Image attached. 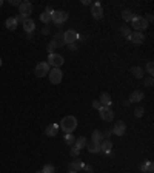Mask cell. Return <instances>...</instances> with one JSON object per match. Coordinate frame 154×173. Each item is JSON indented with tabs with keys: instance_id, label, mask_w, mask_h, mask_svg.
<instances>
[{
	"instance_id": "1",
	"label": "cell",
	"mask_w": 154,
	"mask_h": 173,
	"mask_svg": "<svg viewBox=\"0 0 154 173\" xmlns=\"http://www.w3.org/2000/svg\"><path fill=\"white\" fill-rule=\"evenodd\" d=\"M60 128H62L65 133H73L77 128V119L74 116H65V117L60 121Z\"/></svg>"
},
{
	"instance_id": "2",
	"label": "cell",
	"mask_w": 154,
	"mask_h": 173,
	"mask_svg": "<svg viewBox=\"0 0 154 173\" xmlns=\"http://www.w3.org/2000/svg\"><path fill=\"white\" fill-rule=\"evenodd\" d=\"M66 20H68V13H66V11H53V14H51V22H53L54 25H57L59 28H60L62 23L66 22Z\"/></svg>"
},
{
	"instance_id": "3",
	"label": "cell",
	"mask_w": 154,
	"mask_h": 173,
	"mask_svg": "<svg viewBox=\"0 0 154 173\" xmlns=\"http://www.w3.org/2000/svg\"><path fill=\"white\" fill-rule=\"evenodd\" d=\"M131 25L136 31H142V30H146L148 28V20L145 17H140V16H134V19L131 20Z\"/></svg>"
},
{
	"instance_id": "4",
	"label": "cell",
	"mask_w": 154,
	"mask_h": 173,
	"mask_svg": "<svg viewBox=\"0 0 154 173\" xmlns=\"http://www.w3.org/2000/svg\"><path fill=\"white\" fill-rule=\"evenodd\" d=\"M63 62H65V59L62 57L60 54H56V53L49 54V57H48V65L53 67V68H60L63 65Z\"/></svg>"
},
{
	"instance_id": "5",
	"label": "cell",
	"mask_w": 154,
	"mask_h": 173,
	"mask_svg": "<svg viewBox=\"0 0 154 173\" xmlns=\"http://www.w3.org/2000/svg\"><path fill=\"white\" fill-rule=\"evenodd\" d=\"M48 76H49L51 84L57 85V84H60V82H62V79H63V73H62V70H60V68H53V70H49Z\"/></svg>"
},
{
	"instance_id": "6",
	"label": "cell",
	"mask_w": 154,
	"mask_h": 173,
	"mask_svg": "<svg viewBox=\"0 0 154 173\" xmlns=\"http://www.w3.org/2000/svg\"><path fill=\"white\" fill-rule=\"evenodd\" d=\"M79 33L74 31V30H68V31H65L63 33V40H65V43H76L77 40H79Z\"/></svg>"
},
{
	"instance_id": "7",
	"label": "cell",
	"mask_w": 154,
	"mask_h": 173,
	"mask_svg": "<svg viewBox=\"0 0 154 173\" xmlns=\"http://www.w3.org/2000/svg\"><path fill=\"white\" fill-rule=\"evenodd\" d=\"M99 113H100V117H102L105 122H111V121L114 119V111L111 110V107H102V108L99 110Z\"/></svg>"
},
{
	"instance_id": "8",
	"label": "cell",
	"mask_w": 154,
	"mask_h": 173,
	"mask_svg": "<svg viewBox=\"0 0 154 173\" xmlns=\"http://www.w3.org/2000/svg\"><path fill=\"white\" fill-rule=\"evenodd\" d=\"M36 76L37 77H43L46 76L48 73H49V65H48V62H40L36 65Z\"/></svg>"
},
{
	"instance_id": "9",
	"label": "cell",
	"mask_w": 154,
	"mask_h": 173,
	"mask_svg": "<svg viewBox=\"0 0 154 173\" xmlns=\"http://www.w3.org/2000/svg\"><path fill=\"white\" fill-rule=\"evenodd\" d=\"M33 13V5L31 2H22L19 5V14H23V16H29Z\"/></svg>"
},
{
	"instance_id": "10",
	"label": "cell",
	"mask_w": 154,
	"mask_h": 173,
	"mask_svg": "<svg viewBox=\"0 0 154 173\" xmlns=\"http://www.w3.org/2000/svg\"><path fill=\"white\" fill-rule=\"evenodd\" d=\"M111 130H113V133H114L116 136H123L125 132H126V124H125L123 121H119L117 124H114V127H113Z\"/></svg>"
},
{
	"instance_id": "11",
	"label": "cell",
	"mask_w": 154,
	"mask_h": 173,
	"mask_svg": "<svg viewBox=\"0 0 154 173\" xmlns=\"http://www.w3.org/2000/svg\"><path fill=\"white\" fill-rule=\"evenodd\" d=\"M91 14H93L94 19H102V16H103V8H102V5H100L99 2L91 5Z\"/></svg>"
},
{
	"instance_id": "12",
	"label": "cell",
	"mask_w": 154,
	"mask_h": 173,
	"mask_svg": "<svg viewBox=\"0 0 154 173\" xmlns=\"http://www.w3.org/2000/svg\"><path fill=\"white\" fill-rule=\"evenodd\" d=\"M53 11H54V9H53L51 6H46V8H45V11L40 14V20H42L45 25H48V23L51 22V14H53Z\"/></svg>"
},
{
	"instance_id": "13",
	"label": "cell",
	"mask_w": 154,
	"mask_h": 173,
	"mask_svg": "<svg viewBox=\"0 0 154 173\" xmlns=\"http://www.w3.org/2000/svg\"><path fill=\"white\" fill-rule=\"evenodd\" d=\"M22 26H23V30H25L26 34H29V33H33V31L36 30V23H34V20L29 19V17L22 23Z\"/></svg>"
},
{
	"instance_id": "14",
	"label": "cell",
	"mask_w": 154,
	"mask_h": 173,
	"mask_svg": "<svg viewBox=\"0 0 154 173\" xmlns=\"http://www.w3.org/2000/svg\"><path fill=\"white\" fill-rule=\"evenodd\" d=\"M130 40L136 43V45H142L143 42H145V36L142 34V33H139V31H136V33H131V36H130Z\"/></svg>"
},
{
	"instance_id": "15",
	"label": "cell",
	"mask_w": 154,
	"mask_h": 173,
	"mask_svg": "<svg viewBox=\"0 0 154 173\" xmlns=\"http://www.w3.org/2000/svg\"><path fill=\"white\" fill-rule=\"evenodd\" d=\"M99 102L102 107H111V96L108 93H102L99 97Z\"/></svg>"
},
{
	"instance_id": "16",
	"label": "cell",
	"mask_w": 154,
	"mask_h": 173,
	"mask_svg": "<svg viewBox=\"0 0 154 173\" xmlns=\"http://www.w3.org/2000/svg\"><path fill=\"white\" fill-rule=\"evenodd\" d=\"M111 149H113V142H111L110 139H103V141L100 142V152H103V153H110Z\"/></svg>"
},
{
	"instance_id": "17",
	"label": "cell",
	"mask_w": 154,
	"mask_h": 173,
	"mask_svg": "<svg viewBox=\"0 0 154 173\" xmlns=\"http://www.w3.org/2000/svg\"><path fill=\"white\" fill-rule=\"evenodd\" d=\"M45 133H46V136H57L59 133V125L57 124H49L48 127H46V130H45Z\"/></svg>"
},
{
	"instance_id": "18",
	"label": "cell",
	"mask_w": 154,
	"mask_h": 173,
	"mask_svg": "<svg viewBox=\"0 0 154 173\" xmlns=\"http://www.w3.org/2000/svg\"><path fill=\"white\" fill-rule=\"evenodd\" d=\"M86 144H88L86 138H85V136H80L79 139H76V142H74V147H77L79 150H82V149H85V147H86Z\"/></svg>"
},
{
	"instance_id": "19",
	"label": "cell",
	"mask_w": 154,
	"mask_h": 173,
	"mask_svg": "<svg viewBox=\"0 0 154 173\" xmlns=\"http://www.w3.org/2000/svg\"><path fill=\"white\" fill-rule=\"evenodd\" d=\"M142 99H143V93H142L140 90L133 91V93H131V96H130V100H131V102H140Z\"/></svg>"
},
{
	"instance_id": "20",
	"label": "cell",
	"mask_w": 154,
	"mask_h": 173,
	"mask_svg": "<svg viewBox=\"0 0 154 173\" xmlns=\"http://www.w3.org/2000/svg\"><path fill=\"white\" fill-rule=\"evenodd\" d=\"M17 22H16V19L14 17H8V19L5 20V26L8 28V30H16L17 28Z\"/></svg>"
},
{
	"instance_id": "21",
	"label": "cell",
	"mask_w": 154,
	"mask_h": 173,
	"mask_svg": "<svg viewBox=\"0 0 154 173\" xmlns=\"http://www.w3.org/2000/svg\"><path fill=\"white\" fill-rule=\"evenodd\" d=\"M69 167H71V170H73V172H79V170H82V169L85 167V164H83L80 159H76L74 162H71V165H69Z\"/></svg>"
},
{
	"instance_id": "22",
	"label": "cell",
	"mask_w": 154,
	"mask_h": 173,
	"mask_svg": "<svg viewBox=\"0 0 154 173\" xmlns=\"http://www.w3.org/2000/svg\"><path fill=\"white\" fill-rule=\"evenodd\" d=\"M131 74L136 77V79H142L143 77V70L140 67H133L131 68Z\"/></svg>"
},
{
	"instance_id": "23",
	"label": "cell",
	"mask_w": 154,
	"mask_h": 173,
	"mask_svg": "<svg viewBox=\"0 0 154 173\" xmlns=\"http://www.w3.org/2000/svg\"><path fill=\"white\" fill-rule=\"evenodd\" d=\"M51 42H53V43L56 45V48H57V46H63V45H65V40H63V34H57V36L53 39Z\"/></svg>"
},
{
	"instance_id": "24",
	"label": "cell",
	"mask_w": 154,
	"mask_h": 173,
	"mask_svg": "<svg viewBox=\"0 0 154 173\" xmlns=\"http://www.w3.org/2000/svg\"><path fill=\"white\" fill-rule=\"evenodd\" d=\"M142 172H145V173H153V172H154L153 162H151V161H146V162L142 165Z\"/></svg>"
},
{
	"instance_id": "25",
	"label": "cell",
	"mask_w": 154,
	"mask_h": 173,
	"mask_svg": "<svg viewBox=\"0 0 154 173\" xmlns=\"http://www.w3.org/2000/svg\"><path fill=\"white\" fill-rule=\"evenodd\" d=\"M122 19L125 20V22H131V20L134 19V14H133V11H130V9H125V11L122 13Z\"/></svg>"
},
{
	"instance_id": "26",
	"label": "cell",
	"mask_w": 154,
	"mask_h": 173,
	"mask_svg": "<svg viewBox=\"0 0 154 173\" xmlns=\"http://www.w3.org/2000/svg\"><path fill=\"white\" fill-rule=\"evenodd\" d=\"M102 141H103L102 132H99V130H94V132H93V142H96V144H100Z\"/></svg>"
},
{
	"instance_id": "27",
	"label": "cell",
	"mask_w": 154,
	"mask_h": 173,
	"mask_svg": "<svg viewBox=\"0 0 154 173\" xmlns=\"http://www.w3.org/2000/svg\"><path fill=\"white\" fill-rule=\"evenodd\" d=\"M86 147H88V150H90L91 153H99V152H100V144H96V142L86 144Z\"/></svg>"
},
{
	"instance_id": "28",
	"label": "cell",
	"mask_w": 154,
	"mask_h": 173,
	"mask_svg": "<svg viewBox=\"0 0 154 173\" xmlns=\"http://www.w3.org/2000/svg\"><path fill=\"white\" fill-rule=\"evenodd\" d=\"M65 142H66L68 145H74V142H76V138L73 136V133H66V135H65Z\"/></svg>"
},
{
	"instance_id": "29",
	"label": "cell",
	"mask_w": 154,
	"mask_h": 173,
	"mask_svg": "<svg viewBox=\"0 0 154 173\" xmlns=\"http://www.w3.org/2000/svg\"><path fill=\"white\" fill-rule=\"evenodd\" d=\"M43 173H56V167L53 165V164H46L45 167H43Z\"/></svg>"
},
{
	"instance_id": "30",
	"label": "cell",
	"mask_w": 154,
	"mask_h": 173,
	"mask_svg": "<svg viewBox=\"0 0 154 173\" xmlns=\"http://www.w3.org/2000/svg\"><path fill=\"white\" fill-rule=\"evenodd\" d=\"M146 73H148L150 76H153L154 74V63L153 62H148V63H146Z\"/></svg>"
},
{
	"instance_id": "31",
	"label": "cell",
	"mask_w": 154,
	"mask_h": 173,
	"mask_svg": "<svg viewBox=\"0 0 154 173\" xmlns=\"http://www.w3.org/2000/svg\"><path fill=\"white\" fill-rule=\"evenodd\" d=\"M120 31H122V34H123L125 37H126V39H128V40H130V36H131V31H130V28H128V26H123V28H122Z\"/></svg>"
},
{
	"instance_id": "32",
	"label": "cell",
	"mask_w": 154,
	"mask_h": 173,
	"mask_svg": "<svg viewBox=\"0 0 154 173\" xmlns=\"http://www.w3.org/2000/svg\"><path fill=\"white\" fill-rule=\"evenodd\" d=\"M143 111H145L143 107H137V108L134 110V116L136 117H142V116H143Z\"/></svg>"
},
{
	"instance_id": "33",
	"label": "cell",
	"mask_w": 154,
	"mask_h": 173,
	"mask_svg": "<svg viewBox=\"0 0 154 173\" xmlns=\"http://www.w3.org/2000/svg\"><path fill=\"white\" fill-rule=\"evenodd\" d=\"M14 19H16V22H17V23H19V22H22V23H23V22L28 19V17H26V16H23V14H17Z\"/></svg>"
},
{
	"instance_id": "34",
	"label": "cell",
	"mask_w": 154,
	"mask_h": 173,
	"mask_svg": "<svg viewBox=\"0 0 154 173\" xmlns=\"http://www.w3.org/2000/svg\"><path fill=\"white\" fill-rule=\"evenodd\" d=\"M69 152H71V156H79V153H80V150H79L77 147H74V145L71 147V150H69Z\"/></svg>"
},
{
	"instance_id": "35",
	"label": "cell",
	"mask_w": 154,
	"mask_h": 173,
	"mask_svg": "<svg viewBox=\"0 0 154 173\" xmlns=\"http://www.w3.org/2000/svg\"><path fill=\"white\" fill-rule=\"evenodd\" d=\"M153 76H150L148 77V79H145V87H151V85H153Z\"/></svg>"
},
{
	"instance_id": "36",
	"label": "cell",
	"mask_w": 154,
	"mask_h": 173,
	"mask_svg": "<svg viewBox=\"0 0 154 173\" xmlns=\"http://www.w3.org/2000/svg\"><path fill=\"white\" fill-rule=\"evenodd\" d=\"M93 107H94L96 110H100V108H102V105H100V102H99V100H94V102H93Z\"/></svg>"
},
{
	"instance_id": "37",
	"label": "cell",
	"mask_w": 154,
	"mask_h": 173,
	"mask_svg": "<svg viewBox=\"0 0 154 173\" xmlns=\"http://www.w3.org/2000/svg\"><path fill=\"white\" fill-rule=\"evenodd\" d=\"M68 46H69V50H71V51H76V50H77V43H69Z\"/></svg>"
},
{
	"instance_id": "38",
	"label": "cell",
	"mask_w": 154,
	"mask_h": 173,
	"mask_svg": "<svg viewBox=\"0 0 154 173\" xmlns=\"http://www.w3.org/2000/svg\"><path fill=\"white\" fill-rule=\"evenodd\" d=\"M82 3H83V5H93L91 0H82Z\"/></svg>"
},
{
	"instance_id": "39",
	"label": "cell",
	"mask_w": 154,
	"mask_h": 173,
	"mask_svg": "<svg viewBox=\"0 0 154 173\" xmlns=\"http://www.w3.org/2000/svg\"><path fill=\"white\" fill-rule=\"evenodd\" d=\"M83 169H85L86 172H93V167H91V165H85Z\"/></svg>"
},
{
	"instance_id": "40",
	"label": "cell",
	"mask_w": 154,
	"mask_h": 173,
	"mask_svg": "<svg viewBox=\"0 0 154 173\" xmlns=\"http://www.w3.org/2000/svg\"><path fill=\"white\" fill-rule=\"evenodd\" d=\"M20 3H22V2H19V0H11V5H14V6H16V5H20Z\"/></svg>"
},
{
	"instance_id": "41",
	"label": "cell",
	"mask_w": 154,
	"mask_h": 173,
	"mask_svg": "<svg viewBox=\"0 0 154 173\" xmlns=\"http://www.w3.org/2000/svg\"><path fill=\"white\" fill-rule=\"evenodd\" d=\"M2 5H3V0H0V6H2Z\"/></svg>"
},
{
	"instance_id": "42",
	"label": "cell",
	"mask_w": 154,
	"mask_h": 173,
	"mask_svg": "<svg viewBox=\"0 0 154 173\" xmlns=\"http://www.w3.org/2000/svg\"><path fill=\"white\" fill-rule=\"evenodd\" d=\"M0 67H2V57H0Z\"/></svg>"
},
{
	"instance_id": "43",
	"label": "cell",
	"mask_w": 154,
	"mask_h": 173,
	"mask_svg": "<svg viewBox=\"0 0 154 173\" xmlns=\"http://www.w3.org/2000/svg\"><path fill=\"white\" fill-rule=\"evenodd\" d=\"M69 173H79V172H73V170H71V172H69Z\"/></svg>"
},
{
	"instance_id": "44",
	"label": "cell",
	"mask_w": 154,
	"mask_h": 173,
	"mask_svg": "<svg viewBox=\"0 0 154 173\" xmlns=\"http://www.w3.org/2000/svg\"><path fill=\"white\" fill-rule=\"evenodd\" d=\"M37 173H43V172H37Z\"/></svg>"
}]
</instances>
